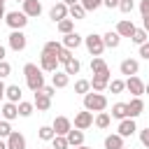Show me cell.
I'll return each instance as SVG.
<instances>
[{"instance_id":"obj_49","label":"cell","mask_w":149,"mask_h":149,"mask_svg":"<svg viewBox=\"0 0 149 149\" xmlns=\"http://www.w3.org/2000/svg\"><path fill=\"white\" fill-rule=\"evenodd\" d=\"M5 14H7L5 12V2H0V21H5Z\"/></svg>"},{"instance_id":"obj_46","label":"cell","mask_w":149,"mask_h":149,"mask_svg":"<svg viewBox=\"0 0 149 149\" xmlns=\"http://www.w3.org/2000/svg\"><path fill=\"white\" fill-rule=\"evenodd\" d=\"M140 56H142L144 61H149V42H144V44H140Z\"/></svg>"},{"instance_id":"obj_35","label":"cell","mask_w":149,"mask_h":149,"mask_svg":"<svg viewBox=\"0 0 149 149\" xmlns=\"http://www.w3.org/2000/svg\"><path fill=\"white\" fill-rule=\"evenodd\" d=\"M88 91H91V81H88V79H77V81H74V93L86 95Z\"/></svg>"},{"instance_id":"obj_32","label":"cell","mask_w":149,"mask_h":149,"mask_svg":"<svg viewBox=\"0 0 149 149\" xmlns=\"http://www.w3.org/2000/svg\"><path fill=\"white\" fill-rule=\"evenodd\" d=\"M105 70H109V68H107V63L102 61V56H95V58H91V72H93V74H98V72H105Z\"/></svg>"},{"instance_id":"obj_55","label":"cell","mask_w":149,"mask_h":149,"mask_svg":"<svg viewBox=\"0 0 149 149\" xmlns=\"http://www.w3.org/2000/svg\"><path fill=\"white\" fill-rule=\"evenodd\" d=\"M0 149H7V144H5V140H0Z\"/></svg>"},{"instance_id":"obj_15","label":"cell","mask_w":149,"mask_h":149,"mask_svg":"<svg viewBox=\"0 0 149 149\" xmlns=\"http://www.w3.org/2000/svg\"><path fill=\"white\" fill-rule=\"evenodd\" d=\"M65 49H70V51H74L77 47H81L84 44V37L79 35V33H68V35H63V42H61Z\"/></svg>"},{"instance_id":"obj_24","label":"cell","mask_w":149,"mask_h":149,"mask_svg":"<svg viewBox=\"0 0 149 149\" xmlns=\"http://www.w3.org/2000/svg\"><path fill=\"white\" fill-rule=\"evenodd\" d=\"M105 149H123V137L119 133H112L105 137Z\"/></svg>"},{"instance_id":"obj_57","label":"cell","mask_w":149,"mask_h":149,"mask_svg":"<svg viewBox=\"0 0 149 149\" xmlns=\"http://www.w3.org/2000/svg\"><path fill=\"white\" fill-rule=\"evenodd\" d=\"M16 2H23V0H16Z\"/></svg>"},{"instance_id":"obj_37","label":"cell","mask_w":149,"mask_h":149,"mask_svg":"<svg viewBox=\"0 0 149 149\" xmlns=\"http://www.w3.org/2000/svg\"><path fill=\"white\" fill-rule=\"evenodd\" d=\"M107 88H109L112 93H123V91H126V81H123V79H109Z\"/></svg>"},{"instance_id":"obj_2","label":"cell","mask_w":149,"mask_h":149,"mask_svg":"<svg viewBox=\"0 0 149 149\" xmlns=\"http://www.w3.org/2000/svg\"><path fill=\"white\" fill-rule=\"evenodd\" d=\"M84 109L86 112H105L107 109V95L105 93H95V91H88L84 95Z\"/></svg>"},{"instance_id":"obj_39","label":"cell","mask_w":149,"mask_h":149,"mask_svg":"<svg viewBox=\"0 0 149 149\" xmlns=\"http://www.w3.org/2000/svg\"><path fill=\"white\" fill-rule=\"evenodd\" d=\"M79 5H81L86 12H95L98 7H102V0H79Z\"/></svg>"},{"instance_id":"obj_14","label":"cell","mask_w":149,"mask_h":149,"mask_svg":"<svg viewBox=\"0 0 149 149\" xmlns=\"http://www.w3.org/2000/svg\"><path fill=\"white\" fill-rule=\"evenodd\" d=\"M5 144H7V149H26V147H28V144H26V137H23L19 130H12L9 137L5 140Z\"/></svg>"},{"instance_id":"obj_38","label":"cell","mask_w":149,"mask_h":149,"mask_svg":"<svg viewBox=\"0 0 149 149\" xmlns=\"http://www.w3.org/2000/svg\"><path fill=\"white\" fill-rule=\"evenodd\" d=\"M51 149H70V144H68L65 135H56V137L51 140Z\"/></svg>"},{"instance_id":"obj_29","label":"cell","mask_w":149,"mask_h":149,"mask_svg":"<svg viewBox=\"0 0 149 149\" xmlns=\"http://www.w3.org/2000/svg\"><path fill=\"white\" fill-rule=\"evenodd\" d=\"M61 49H63V44H61V42H56V40H49V42H44V47H42V51H44V54H51V56H56V58H58Z\"/></svg>"},{"instance_id":"obj_23","label":"cell","mask_w":149,"mask_h":149,"mask_svg":"<svg viewBox=\"0 0 149 149\" xmlns=\"http://www.w3.org/2000/svg\"><path fill=\"white\" fill-rule=\"evenodd\" d=\"M102 42H105V49H116L121 44V37L116 35V30H109L102 35Z\"/></svg>"},{"instance_id":"obj_1","label":"cell","mask_w":149,"mask_h":149,"mask_svg":"<svg viewBox=\"0 0 149 149\" xmlns=\"http://www.w3.org/2000/svg\"><path fill=\"white\" fill-rule=\"evenodd\" d=\"M23 74H26V86H28L33 93L42 91V86H44V72L40 70V65L26 63V65H23Z\"/></svg>"},{"instance_id":"obj_59","label":"cell","mask_w":149,"mask_h":149,"mask_svg":"<svg viewBox=\"0 0 149 149\" xmlns=\"http://www.w3.org/2000/svg\"><path fill=\"white\" fill-rule=\"evenodd\" d=\"M0 119H2V114H0Z\"/></svg>"},{"instance_id":"obj_30","label":"cell","mask_w":149,"mask_h":149,"mask_svg":"<svg viewBox=\"0 0 149 149\" xmlns=\"http://www.w3.org/2000/svg\"><path fill=\"white\" fill-rule=\"evenodd\" d=\"M79 70H81V63H79L74 56H72V58H70V61L63 65V72H65L68 77H70V74H79Z\"/></svg>"},{"instance_id":"obj_17","label":"cell","mask_w":149,"mask_h":149,"mask_svg":"<svg viewBox=\"0 0 149 149\" xmlns=\"http://www.w3.org/2000/svg\"><path fill=\"white\" fill-rule=\"evenodd\" d=\"M49 19H51L54 23H58V21L68 19V5H63V2H56V5L49 9Z\"/></svg>"},{"instance_id":"obj_4","label":"cell","mask_w":149,"mask_h":149,"mask_svg":"<svg viewBox=\"0 0 149 149\" xmlns=\"http://www.w3.org/2000/svg\"><path fill=\"white\" fill-rule=\"evenodd\" d=\"M5 23L12 28V30H23L28 26V16L23 12H7L5 14Z\"/></svg>"},{"instance_id":"obj_42","label":"cell","mask_w":149,"mask_h":149,"mask_svg":"<svg viewBox=\"0 0 149 149\" xmlns=\"http://www.w3.org/2000/svg\"><path fill=\"white\" fill-rule=\"evenodd\" d=\"M12 74V65L7 63V61H0V79H5V77H9Z\"/></svg>"},{"instance_id":"obj_61","label":"cell","mask_w":149,"mask_h":149,"mask_svg":"<svg viewBox=\"0 0 149 149\" xmlns=\"http://www.w3.org/2000/svg\"><path fill=\"white\" fill-rule=\"evenodd\" d=\"M123 149H126V147H123Z\"/></svg>"},{"instance_id":"obj_18","label":"cell","mask_w":149,"mask_h":149,"mask_svg":"<svg viewBox=\"0 0 149 149\" xmlns=\"http://www.w3.org/2000/svg\"><path fill=\"white\" fill-rule=\"evenodd\" d=\"M133 33H135V23L130 19H121L116 23V35L119 37H133Z\"/></svg>"},{"instance_id":"obj_53","label":"cell","mask_w":149,"mask_h":149,"mask_svg":"<svg viewBox=\"0 0 149 149\" xmlns=\"http://www.w3.org/2000/svg\"><path fill=\"white\" fill-rule=\"evenodd\" d=\"M142 28H144V30L149 33V19H142Z\"/></svg>"},{"instance_id":"obj_11","label":"cell","mask_w":149,"mask_h":149,"mask_svg":"<svg viewBox=\"0 0 149 149\" xmlns=\"http://www.w3.org/2000/svg\"><path fill=\"white\" fill-rule=\"evenodd\" d=\"M51 128H54L56 135H68V133L72 130V121H70L68 116H56L54 123H51Z\"/></svg>"},{"instance_id":"obj_8","label":"cell","mask_w":149,"mask_h":149,"mask_svg":"<svg viewBox=\"0 0 149 149\" xmlns=\"http://www.w3.org/2000/svg\"><path fill=\"white\" fill-rule=\"evenodd\" d=\"M91 126H93V114H91V112L81 109V112L74 114V123H72V128H77V130H86V128H91Z\"/></svg>"},{"instance_id":"obj_52","label":"cell","mask_w":149,"mask_h":149,"mask_svg":"<svg viewBox=\"0 0 149 149\" xmlns=\"http://www.w3.org/2000/svg\"><path fill=\"white\" fill-rule=\"evenodd\" d=\"M5 56H7V49L0 44V61H5Z\"/></svg>"},{"instance_id":"obj_12","label":"cell","mask_w":149,"mask_h":149,"mask_svg":"<svg viewBox=\"0 0 149 149\" xmlns=\"http://www.w3.org/2000/svg\"><path fill=\"white\" fill-rule=\"evenodd\" d=\"M116 133H119L123 140L130 137V135H135V133H137V123H135V119H123V121H119Z\"/></svg>"},{"instance_id":"obj_20","label":"cell","mask_w":149,"mask_h":149,"mask_svg":"<svg viewBox=\"0 0 149 149\" xmlns=\"http://www.w3.org/2000/svg\"><path fill=\"white\" fill-rule=\"evenodd\" d=\"M0 114H2L5 121H14V119L19 116V107H16V102H2Z\"/></svg>"},{"instance_id":"obj_41","label":"cell","mask_w":149,"mask_h":149,"mask_svg":"<svg viewBox=\"0 0 149 149\" xmlns=\"http://www.w3.org/2000/svg\"><path fill=\"white\" fill-rule=\"evenodd\" d=\"M9 133H12V123L5 121V119H0V140H7Z\"/></svg>"},{"instance_id":"obj_6","label":"cell","mask_w":149,"mask_h":149,"mask_svg":"<svg viewBox=\"0 0 149 149\" xmlns=\"http://www.w3.org/2000/svg\"><path fill=\"white\" fill-rule=\"evenodd\" d=\"M109 79H112L109 70L93 74V79H88V81H91V91H95V93H102V91H107V84H109Z\"/></svg>"},{"instance_id":"obj_16","label":"cell","mask_w":149,"mask_h":149,"mask_svg":"<svg viewBox=\"0 0 149 149\" xmlns=\"http://www.w3.org/2000/svg\"><path fill=\"white\" fill-rule=\"evenodd\" d=\"M128 107V119H137L144 112V100L142 98H130V102H126Z\"/></svg>"},{"instance_id":"obj_40","label":"cell","mask_w":149,"mask_h":149,"mask_svg":"<svg viewBox=\"0 0 149 149\" xmlns=\"http://www.w3.org/2000/svg\"><path fill=\"white\" fill-rule=\"evenodd\" d=\"M116 9H121L123 14H130L135 9V0H119V7Z\"/></svg>"},{"instance_id":"obj_10","label":"cell","mask_w":149,"mask_h":149,"mask_svg":"<svg viewBox=\"0 0 149 149\" xmlns=\"http://www.w3.org/2000/svg\"><path fill=\"white\" fill-rule=\"evenodd\" d=\"M119 72L126 74V77H135V74L140 72V63H137L135 58H123L121 65H119Z\"/></svg>"},{"instance_id":"obj_31","label":"cell","mask_w":149,"mask_h":149,"mask_svg":"<svg viewBox=\"0 0 149 149\" xmlns=\"http://www.w3.org/2000/svg\"><path fill=\"white\" fill-rule=\"evenodd\" d=\"M56 28H58V33L61 35H68V33H74V21L68 16V19H63V21H58L56 23Z\"/></svg>"},{"instance_id":"obj_27","label":"cell","mask_w":149,"mask_h":149,"mask_svg":"<svg viewBox=\"0 0 149 149\" xmlns=\"http://www.w3.org/2000/svg\"><path fill=\"white\" fill-rule=\"evenodd\" d=\"M93 123H95V128L105 130V128H109V123H112V116H109L107 112H98V114H95V119H93Z\"/></svg>"},{"instance_id":"obj_36","label":"cell","mask_w":149,"mask_h":149,"mask_svg":"<svg viewBox=\"0 0 149 149\" xmlns=\"http://www.w3.org/2000/svg\"><path fill=\"white\" fill-rule=\"evenodd\" d=\"M16 107H19V116H23V119H28L33 114V109H35V105L33 102H26V100H21Z\"/></svg>"},{"instance_id":"obj_45","label":"cell","mask_w":149,"mask_h":149,"mask_svg":"<svg viewBox=\"0 0 149 149\" xmlns=\"http://www.w3.org/2000/svg\"><path fill=\"white\" fill-rule=\"evenodd\" d=\"M140 142H142V144H144V147L149 149V126L140 130Z\"/></svg>"},{"instance_id":"obj_60","label":"cell","mask_w":149,"mask_h":149,"mask_svg":"<svg viewBox=\"0 0 149 149\" xmlns=\"http://www.w3.org/2000/svg\"><path fill=\"white\" fill-rule=\"evenodd\" d=\"M0 2H5V0H0Z\"/></svg>"},{"instance_id":"obj_54","label":"cell","mask_w":149,"mask_h":149,"mask_svg":"<svg viewBox=\"0 0 149 149\" xmlns=\"http://www.w3.org/2000/svg\"><path fill=\"white\" fill-rule=\"evenodd\" d=\"M72 149H93V147H86V144H81V147H72Z\"/></svg>"},{"instance_id":"obj_48","label":"cell","mask_w":149,"mask_h":149,"mask_svg":"<svg viewBox=\"0 0 149 149\" xmlns=\"http://www.w3.org/2000/svg\"><path fill=\"white\" fill-rule=\"evenodd\" d=\"M42 93H44V95H49V98H54L56 88H54V86H42Z\"/></svg>"},{"instance_id":"obj_9","label":"cell","mask_w":149,"mask_h":149,"mask_svg":"<svg viewBox=\"0 0 149 149\" xmlns=\"http://www.w3.org/2000/svg\"><path fill=\"white\" fill-rule=\"evenodd\" d=\"M40 70H42V72H56V70H58V58L42 51V54H40Z\"/></svg>"},{"instance_id":"obj_5","label":"cell","mask_w":149,"mask_h":149,"mask_svg":"<svg viewBox=\"0 0 149 149\" xmlns=\"http://www.w3.org/2000/svg\"><path fill=\"white\" fill-rule=\"evenodd\" d=\"M7 44L12 51H23L28 47V37L23 35V30H12L9 37H7Z\"/></svg>"},{"instance_id":"obj_56","label":"cell","mask_w":149,"mask_h":149,"mask_svg":"<svg viewBox=\"0 0 149 149\" xmlns=\"http://www.w3.org/2000/svg\"><path fill=\"white\" fill-rule=\"evenodd\" d=\"M144 93H149V81H147V84H144Z\"/></svg>"},{"instance_id":"obj_7","label":"cell","mask_w":149,"mask_h":149,"mask_svg":"<svg viewBox=\"0 0 149 149\" xmlns=\"http://www.w3.org/2000/svg\"><path fill=\"white\" fill-rule=\"evenodd\" d=\"M126 91L133 93V98H142L144 93V81L135 74V77H126Z\"/></svg>"},{"instance_id":"obj_43","label":"cell","mask_w":149,"mask_h":149,"mask_svg":"<svg viewBox=\"0 0 149 149\" xmlns=\"http://www.w3.org/2000/svg\"><path fill=\"white\" fill-rule=\"evenodd\" d=\"M70 58H72V51L63 47V49H61V54H58V63H63V65H65V63H68Z\"/></svg>"},{"instance_id":"obj_26","label":"cell","mask_w":149,"mask_h":149,"mask_svg":"<svg viewBox=\"0 0 149 149\" xmlns=\"http://www.w3.org/2000/svg\"><path fill=\"white\" fill-rule=\"evenodd\" d=\"M112 119H119V121L128 119V107H126V102H114V105H112Z\"/></svg>"},{"instance_id":"obj_34","label":"cell","mask_w":149,"mask_h":149,"mask_svg":"<svg viewBox=\"0 0 149 149\" xmlns=\"http://www.w3.org/2000/svg\"><path fill=\"white\" fill-rule=\"evenodd\" d=\"M130 40H133V42H135V44L140 47V44L149 42V33H147L144 28H135V33H133V37H130Z\"/></svg>"},{"instance_id":"obj_50","label":"cell","mask_w":149,"mask_h":149,"mask_svg":"<svg viewBox=\"0 0 149 149\" xmlns=\"http://www.w3.org/2000/svg\"><path fill=\"white\" fill-rule=\"evenodd\" d=\"M5 88H7V86H5V81H2V79H0V100H2V98H5Z\"/></svg>"},{"instance_id":"obj_33","label":"cell","mask_w":149,"mask_h":149,"mask_svg":"<svg viewBox=\"0 0 149 149\" xmlns=\"http://www.w3.org/2000/svg\"><path fill=\"white\" fill-rule=\"evenodd\" d=\"M37 137H40L42 142H51V140L56 137V133H54V128H51V126H40V130H37Z\"/></svg>"},{"instance_id":"obj_25","label":"cell","mask_w":149,"mask_h":149,"mask_svg":"<svg viewBox=\"0 0 149 149\" xmlns=\"http://www.w3.org/2000/svg\"><path fill=\"white\" fill-rule=\"evenodd\" d=\"M68 84H70V77H68L65 72H58V70H56L54 77H51V86H54V88H65Z\"/></svg>"},{"instance_id":"obj_51","label":"cell","mask_w":149,"mask_h":149,"mask_svg":"<svg viewBox=\"0 0 149 149\" xmlns=\"http://www.w3.org/2000/svg\"><path fill=\"white\" fill-rule=\"evenodd\" d=\"M61 2H63V5H68V7H72V5H77L79 0H61Z\"/></svg>"},{"instance_id":"obj_19","label":"cell","mask_w":149,"mask_h":149,"mask_svg":"<svg viewBox=\"0 0 149 149\" xmlns=\"http://www.w3.org/2000/svg\"><path fill=\"white\" fill-rule=\"evenodd\" d=\"M21 95H23V91H21V86L19 84H9L7 88H5V98H7V102H21Z\"/></svg>"},{"instance_id":"obj_47","label":"cell","mask_w":149,"mask_h":149,"mask_svg":"<svg viewBox=\"0 0 149 149\" xmlns=\"http://www.w3.org/2000/svg\"><path fill=\"white\" fill-rule=\"evenodd\" d=\"M102 5H105L107 9H116V7H119V0H102Z\"/></svg>"},{"instance_id":"obj_3","label":"cell","mask_w":149,"mask_h":149,"mask_svg":"<svg viewBox=\"0 0 149 149\" xmlns=\"http://www.w3.org/2000/svg\"><path fill=\"white\" fill-rule=\"evenodd\" d=\"M84 47H86V51H88L93 58H95V56H102V51H105L102 35H95V33L86 35V37H84Z\"/></svg>"},{"instance_id":"obj_44","label":"cell","mask_w":149,"mask_h":149,"mask_svg":"<svg viewBox=\"0 0 149 149\" xmlns=\"http://www.w3.org/2000/svg\"><path fill=\"white\" fill-rule=\"evenodd\" d=\"M140 14L142 19H149V0H140Z\"/></svg>"},{"instance_id":"obj_58","label":"cell","mask_w":149,"mask_h":149,"mask_svg":"<svg viewBox=\"0 0 149 149\" xmlns=\"http://www.w3.org/2000/svg\"><path fill=\"white\" fill-rule=\"evenodd\" d=\"M44 149H51V147H44Z\"/></svg>"},{"instance_id":"obj_21","label":"cell","mask_w":149,"mask_h":149,"mask_svg":"<svg viewBox=\"0 0 149 149\" xmlns=\"http://www.w3.org/2000/svg\"><path fill=\"white\" fill-rule=\"evenodd\" d=\"M65 140H68L70 149H72V147H81V144H84V130H77V128H72V130L65 135Z\"/></svg>"},{"instance_id":"obj_22","label":"cell","mask_w":149,"mask_h":149,"mask_svg":"<svg viewBox=\"0 0 149 149\" xmlns=\"http://www.w3.org/2000/svg\"><path fill=\"white\" fill-rule=\"evenodd\" d=\"M33 105H35L40 112H47V109L51 107V98H49V95H44L42 91H37V93H35V100H33Z\"/></svg>"},{"instance_id":"obj_13","label":"cell","mask_w":149,"mask_h":149,"mask_svg":"<svg viewBox=\"0 0 149 149\" xmlns=\"http://www.w3.org/2000/svg\"><path fill=\"white\" fill-rule=\"evenodd\" d=\"M21 5H23V9H21V12H23L28 19H35V16H40V14H42V2H40V0H23Z\"/></svg>"},{"instance_id":"obj_28","label":"cell","mask_w":149,"mask_h":149,"mask_svg":"<svg viewBox=\"0 0 149 149\" xmlns=\"http://www.w3.org/2000/svg\"><path fill=\"white\" fill-rule=\"evenodd\" d=\"M68 16L72 19V21H81L84 16H86V9L77 2V5H72V7H68Z\"/></svg>"}]
</instances>
